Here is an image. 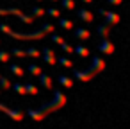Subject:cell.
<instances>
[{"label":"cell","mask_w":130,"mask_h":129,"mask_svg":"<svg viewBox=\"0 0 130 129\" xmlns=\"http://www.w3.org/2000/svg\"><path fill=\"white\" fill-rule=\"evenodd\" d=\"M59 2H61L62 9H66V11H73L75 9V0H59Z\"/></svg>","instance_id":"cell-14"},{"label":"cell","mask_w":130,"mask_h":129,"mask_svg":"<svg viewBox=\"0 0 130 129\" xmlns=\"http://www.w3.org/2000/svg\"><path fill=\"white\" fill-rule=\"evenodd\" d=\"M98 50H100L102 54H105V56H110V54L114 52V43H112L109 38H103V40L98 43Z\"/></svg>","instance_id":"cell-5"},{"label":"cell","mask_w":130,"mask_h":129,"mask_svg":"<svg viewBox=\"0 0 130 129\" xmlns=\"http://www.w3.org/2000/svg\"><path fill=\"white\" fill-rule=\"evenodd\" d=\"M57 81H59V84L62 86V88H66V90H70V88H73V77H68V75H59L57 77Z\"/></svg>","instance_id":"cell-10"},{"label":"cell","mask_w":130,"mask_h":129,"mask_svg":"<svg viewBox=\"0 0 130 129\" xmlns=\"http://www.w3.org/2000/svg\"><path fill=\"white\" fill-rule=\"evenodd\" d=\"M29 72H30L32 75H39V74H43V70H41L38 65H29Z\"/></svg>","instance_id":"cell-21"},{"label":"cell","mask_w":130,"mask_h":129,"mask_svg":"<svg viewBox=\"0 0 130 129\" xmlns=\"http://www.w3.org/2000/svg\"><path fill=\"white\" fill-rule=\"evenodd\" d=\"M38 77H39V83H41L43 88H46V90H52L54 88V81H52V77L48 74H39Z\"/></svg>","instance_id":"cell-9"},{"label":"cell","mask_w":130,"mask_h":129,"mask_svg":"<svg viewBox=\"0 0 130 129\" xmlns=\"http://www.w3.org/2000/svg\"><path fill=\"white\" fill-rule=\"evenodd\" d=\"M41 57H43V61H45L46 65H50V66H55V65H57V57H55L54 50L48 49V47H45V49L41 50Z\"/></svg>","instance_id":"cell-4"},{"label":"cell","mask_w":130,"mask_h":129,"mask_svg":"<svg viewBox=\"0 0 130 129\" xmlns=\"http://www.w3.org/2000/svg\"><path fill=\"white\" fill-rule=\"evenodd\" d=\"M13 54H14V56H18V57H25V56H27V54H25V50H20V49H14V50H13Z\"/></svg>","instance_id":"cell-27"},{"label":"cell","mask_w":130,"mask_h":129,"mask_svg":"<svg viewBox=\"0 0 130 129\" xmlns=\"http://www.w3.org/2000/svg\"><path fill=\"white\" fill-rule=\"evenodd\" d=\"M109 4H110V6H121L123 0H109Z\"/></svg>","instance_id":"cell-28"},{"label":"cell","mask_w":130,"mask_h":129,"mask_svg":"<svg viewBox=\"0 0 130 129\" xmlns=\"http://www.w3.org/2000/svg\"><path fill=\"white\" fill-rule=\"evenodd\" d=\"M0 61H2V63L9 61V54H7V52H4V50H0Z\"/></svg>","instance_id":"cell-26"},{"label":"cell","mask_w":130,"mask_h":129,"mask_svg":"<svg viewBox=\"0 0 130 129\" xmlns=\"http://www.w3.org/2000/svg\"><path fill=\"white\" fill-rule=\"evenodd\" d=\"M25 93H29V95H34V97H36V95L39 93V90H38L34 84H25Z\"/></svg>","instance_id":"cell-19"},{"label":"cell","mask_w":130,"mask_h":129,"mask_svg":"<svg viewBox=\"0 0 130 129\" xmlns=\"http://www.w3.org/2000/svg\"><path fill=\"white\" fill-rule=\"evenodd\" d=\"M9 70H11L16 77H23V74H25V72H23V68H22L20 65H11V66H9Z\"/></svg>","instance_id":"cell-16"},{"label":"cell","mask_w":130,"mask_h":129,"mask_svg":"<svg viewBox=\"0 0 130 129\" xmlns=\"http://www.w3.org/2000/svg\"><path fill=\"white\" fill-rule=\"evenodd\" d=\"M61 49H62V50H64L66 54H73V47H71V45H70L68 41H64V43L61 45Z\"/></svg>","instance_id":"cell-24"},{"label":"cell","mask_w":130,"mask_h":129,"mask_svg":"<svg viewBox=\"0 0 130 129\" xmlns=\"http://www.w3.org/2000/svg\"><path fill=\"white\" fill-rule=\"evenodd\" d=\"M57 63L62 65L64 68H73V61L70 57H57Z\"/></svg>","instance_id":"cell-15"},{"label":"cell","mask_w":130,"mask_h":129,"mask_svg":"<svg viewBox=\"0 0 130 129\" xmlns=\"http://www.w3.org/2000/svg\"><path fill=\"white\" fill-rule=\"evenodd\" d=\"M50 2H59V0H50Z\"/></svg>","instance_id":"cell-30"},{"label":"cell","mask_w":130,"mask_h":129,"mask_svg":"<svg viewBox=\"0 0 130 129\" xmlns=\"http://www.w3.org/2000/svg\"><path fill=\"white\" fill-rule=\"evenodd\" d=\"M45 13H46L48 16H52V18H61V11H59V9H55V7H48Z\"/></svg>","instance_id":"cell-18"},{"label":"cell","mask_w":130,"mask_h":129,"mask_svg":"<svg viewBox=\"0 0 130 129\" xmlns=\"http://www.w3.org/2000/svg\"><path fill=\"white\" fill-rule=\"evenodd\" d=\"M91 68H93L94 74H100V72L105 68V61H103V57H102V56H93V59H91Z\"/></svg>","instance_id":"cell-6"},{"label":"cell","mask_w":130,"mask_h":129,"mask_svg":"<svg viewBox=\"0 0 130 129\" xmlns=\"http://www.w3.org/2000/svg\"><path fill=\"white\" fill-rule=\"evenodd\" d=\"M13 86V90L16 91V93H22V95H25V84H20V83H16V84H11Z\"/></svg>","instance_id":"cell-22"},{"label":"cell","mask_w":130,"mask_h":129,"mask_svg":"<svg viewBox=\"0 0 130 129\" xmlns=\"http://www.w3.org/2000/svg\"><path fill=\"white\" fill-rule=\"evenodd\" d=\"M25 54H27L29 57H41V50H38V49H34V47L27 49V50H25Z\"/></svg>","instance_id":"cell-17"},{"label":"cell","mask_w":130,"mask_h":129,"mask_svg":"<svg viewBox=\"0 0 130 129\" xmlns=\"http://www.w3.org/2000/svg\"><path fill=\"white\" fill-rule=\"evenodd\" d=\"M73 52H75L78 57H89V54H91L86 45H77V47H73Z\"/></svg>","instance_id":"cell-11"},{"label":"cell","mask_w":130,"mask_h":129,"mask_svg":"<svg viewBox=\"0 0 130 129\" xmlns=\"http://www.w3.org/2000/svg\"><path fill=\"white\" fill-rule=\"evenodd\" d=\"M82 2H84V4H93L94 0H82Z\"/></svg>","instance_id":"cell-29"},{"label":"cell","mask_w":130,"mask_h":129,"mask_svg":"<svg viewBox=\"0 0 130 129\" xmlns=\"http://www.w3.org/2000/svg\"><path fill=\"white\" fill-rule=\"evenodd\" d=\"M59 25H61V29H64V31H71V29H73V22L68 20V18H59Z\"/></svg>","instance_id":"cell-13"},{"label":"cell","mask_w":130,"mask_h":129,"mask_svg":"<svg viewBox=\"0 0 130 129\" xmlns=\"http://www.w3.org/2000/svg\"><path fill=\"white\" fill-rule=\"evenodd\" d=\"M96 32H98V36H100L102 40H103V38H109V34H110V27H109L107 24H102V25H98Z\"/></svg>","instance_id":"cell-12"},{"label":"cell","mask_w":130,"mask_h":129,"mask_svg":"<svg viewBox=\"0 0 130 129\" xmlns=\"http://www.w3.org/2000/svg\"><path fill=\"white\" fill-rule=\"evenodd\" d=\"M52 41H54V43H57V45L61 47V45H62L66 40H64L62 36H59V34H54V32H52Z\"/></svg>","instance_id":"cell-23"},{"label":"cell","mask_w":130,"mask_h":129,"mask_svg":"<svg viewBox=\"0 0 130 129\" xmlns=\"http://www.w3.org/2000/svg\"><path fill=\"white\" fill-rule=\"evenodd\" d=\"M38 2H41V0H38Z\"/></svg>","instance_id":"cell-31"},{"label":"cell","mask_w":130,"mask_h":129,"mask_svg":"<svg viewBox=\"0 0 130 129\" xmlns=\"http://www.w3.org/2000/svg\"><path fill=\"white\" fill-rule=\"evenodd\" d=\"M66 102H68V97L62 93V90H54V99H52L50 102L43 104V106H41V108H38V109H29V111H27V115H29L32 120L41 122V120H43V118H46L50 113L59 111L61 108H64V106H66Z\"/></svg>","instance_id":"cell-1"},{"label":"cell","mask_w":130,"mask_h":129,"mask_svg":"<svg viewBox=\"0 0 130 129\" xmlns=\"http://www.w3.org/2000/svg\"><path fill=\"white\" fill-rule=\"evenodd\" d=\"M73 36H75L77 40H80V41H87V40L91 38V32H89V29H86V27H77V29L73 31Z\"/></svg>","instance_id":"cell-7"},{"label":"cell","mask_w":130,"mask_h":129,"mask_svg":"<svg viewBox=\"0 0 130 129\" xmlns=\"http://www.w3.org/2000/svg\"><path fill=\"white\" fill-rule=\"evenodd\" d=\"M77 16H78V18H80L82 22H87V24H91V22L94 20V15H93V13H91L89 9H84V7L77 11Z\"/></svg>","instance_id":"cell-8"},{"label":"cell","mask_w":130,"mask_h":129,"mask_svg":"<svg viewBox=\"0 0 130 129\" xmlns=\"http://www.w3.org/2000/svg\"><path fill=\"white\" fill-rule=\"evenodd\" d=\"M45 11H46L45 7L36 6V7H32V16H38V18H39V16H43V15H45Z\"/></svg>","instance_id":"cell-20"},{"label":"cell","mask_w":130,"mask_h":129,"mask_svg":"<svg viewBox=\"0 0 130 129\" xmlns=\"http://www.w3.org/2000/svg\"><path fill=\"white\" fill-rule=\"evenodd\" d=\"M0 84H2V88H6V90H7V88H11V83H9L6 77H0Z\"/></svg>","instance_id":"cell-25"},{"label":"cell","mask_w":130,"mask_h":129,"mask_svg":"<svg viewBox=\"0 0 130 129\" xmlns=\"http://www.w3.org/2000/svg\"><path fill=\"white\" fill-rule=\"evenodd\" d=\"M98 13L103 16V20H105V24H107L109 27L119 24V15H118V13H114V11H107V9H98Z\"/></svg>","instance_id":"cell-3"},{"label":"cell","mask_w":130,"mask_h":129,"mask_svg":"<svg viewBox=\"0 0 130 129\" xmlns=\"http://www.w3.org/2000/svg\"><path fill=\"white\" fill-rule=\"evenodd\" d=\"M96 75H98V74H94L91 66L86 68V70H75V72H73V79H77V81H80V83H87V81L94 79Z\"/></svg>","instance_id":"cell-2"}]
</instances>
